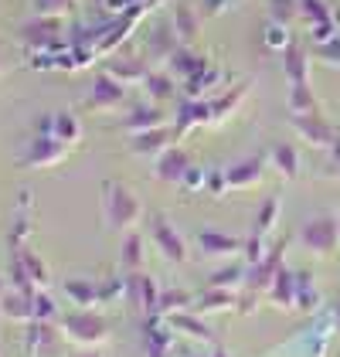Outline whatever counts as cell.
Wrapping results in <instances>:
<instances>
[{
	"mask_svg": "<svg viewBox=\"0 0 340 357\" xmlns=\"http://www.w3.org/2000/svg\"><path fill=\"white\" fill-rule=\"evenodd\" d=\"M58 330L65 333L68 344H79V347H102L109 340V320L99 313V310H79V313H65L58 317Z\"/></svg>",
	"mask_w": 340,
	"mask_h": 357,
	"instance_id": "obj_2",
	"label": "cell"
},
{
	"mask_svg": "<svg viewBox=\"0 0 340 357\" xmlns=\"http://www.w3.org/2000/svg\"><path fill=\"white\" fill-rule=\"evenodd\" d=\"M177 34H173V28H167V24H160V28L150 34V55L160 58V61H167L173 52H177Z\"/></svg>",
	"mask_w": 340,
	"mask_h": 357,
	"instance_id": "obj_21",
	"label": "cell"
},
{
	"mask_svg": "<svg viewBox=\"0 0 340 357\" xmlns=\"http://www.w3.org/2000/svg\"><path fill=\"white\" fill-rule=\"evenodd\" d=\"M215 357H225V354H215Z\"/></svg>",
	"mask_w": 340,
	"mask_h": 357,
	"instance_id": "obj_38",
	"label": "cell"
},
{
	"mask_svg": "<svg viewBox=\"0 0 340 357\" xmlns=\"http://www.w3.org/2000/svg\"><path fill=\"white\" fill-rule=\"evenodd\" d=\"M289 106L300 112V116H303V112H313V106H316V102H313V96H310V85H307V82L293 85V99H289Z\"/></svg>",
	"mask_w": 340,
	"mask_h": 357,
	"instance_id": "obj_27",
	"label": "cell"
},
{
	"mask_svg": "<svg viewBox=\"0 0 340 357\" xmlns=\"http://www.w3.org/2000/svg\"><path fill=\"white\" fill-rule=\"evenodd\" d=\"M14 259H17V266L28 273V279L38 286V289H45V286H48V269H45V262H41L28 245H14Z\"/></svg>",
	"mask_w": 340,
	"mask_h": 357,
	"instance_id": "obj_16",
	"label": "cell"
},
{
	"mask_svg": "<svg viewBox=\"0 0 340 357\" xmlns=\"http://www.w3.org/2000/svg\"><path fill=\"white\" fill-rule=\"evenodd\" d=\"M164 123H167V109L153 102V106H137V109L123 119V130H126L130 137H137V133L157 130V126H164Z\"/></svg>",
	"mask_w": 340,
	"mask_h": 357,
	"instance_id": "obj_10",
	"label": "cell"
},
{
	"mask_svg": "<svg viewBox=\"0 0 340 357\" xmlns=\"http://www.w3.org/2000/svg\"><path fill=\"white\" fill-rule=\"evenodd\" d=\"M222 7H228V0H204V14H208V17H215Z\"/></svg>",
	"mask_w": 340,
	"mask_h": 357,
	"instance_id": "obj_34",
	"label": "cell"
},
{
	"mask_svg": "<svg viewBox=\"0 0 340 357\" xmlns=\"http://www.w3.org/2000/svg\"><path fill=\"white\" fill-rule=\"evenodd\" d=\"M143 92L157 102V106H164V102H170L173 99V79H170L167 72H160V68H150L146 72V79H143Z\"/></svg>",
	"mask_w": 340,
	"mask_h": 357,
	"instance_id": "obj_15",
	"label": "cell"
},
{
	"mask_svg": "<svg viewBox=\"0 0 340 357\" xmlns=\"http://www.w3.org/2000/svg\"><path fill=\"white\" fill-rule=\"evenodd\" d=\"M170 146H173V130H167V126H157V130L130 137V150L137 157H164Z\"/></svg>",
	"mask_w": 340,
	"mask_h": 357,
	"instance_id": "obj_8",
	"label": "cell"
},
{
	"mask_svg": "<svg viewBox=\"0 0 340 357\" xmlns=\"http://www.w3.org/2000/svg\"><path fill=\"white\" fill-rule=\"evenodd\" d=\"M75 357H99V354H92V351H82V354H75Z\"/></svg>",
	"mask_w": 340,
	"mask_h": 357,
	"instance_id": "obj_36",
	"label": "cell"
},
{
	"mask_svg": "<svg viewBox=\"0 0 340 357\" xmlns=\"http://www.w3.org/2000/svg\"><path fill=\"white\" fill-rule=\"evenodd\" d=\"M3 293H7V286H3V279H0V300H3Z\"/></svg>",
	"mask_w": 340,
	"mask_h": 357,
	"instance_id": "obj_37",
	"label": "cell"
},
{
	"mask_svg": "<svg viewBox=\"0 0 340 357\" xmlns=\"http://www.w3.org/2000/svg\"><path fill=\"white\" fill-rule=\"evenodd\" d=\"M272 160H276V167L283 170L286 177H293V174L300 170V160H296V150H293V146H276V150H272Z\"/></svg>",
	"mask_w": 340,
	"mask_h": 357,
	"instance_id": "obj_26",
	"label": "cell"
},
{
	"mask_svg": "<svg viewBox=\"0 0 340 357\" xmlns=\"http://www.w3.org/2000/svg\"><path fill=\"white\" fill-rule=\"evenodd\" d=\"M68 146L65 143H58L55 137H48V133H34L31 143H24V150L17 153V167H24V170H45V167H58L61 160H68Z\"/></svg>",
	"mask_w": 340,
	"mask_h": 357,
	"instance_id": "obj_4",
	"label": "cell"
},
{
	"mask_svg": "<svg viewBox=\"0 0 340 357\" xmlns=\"http://www.w3.org/2000/svg\"><path fill=\"white\" fill-rule=\"evenodd\" d=\"M167 65L177 72V75H180V79H191L194 72H201V68H204V61H201V58L194 55L187 45H177V52L167 58Z\"/></svg>",
	"mask_w": 340,
	"mask_h": 357,
	"instance_id": "obj_18",
	"label": "cell"
},
{
	"mask_svg": "<svg viewBox=\"0 0 340 357\" xmlns=\"http://www.w3.org/2000/svg\"><path fill=\"white\" fill-rule=\"evenodd\" d=\"M269 10H272V17H276L279 24H286V21L300 10V0H269Z\"/></svg>",
	"mask_w": 340,
	"mask_h": 357,
	"instance_id": "obj_28",
	"label": "cell"
},
{
	"mask_svg": "<svg viewBox=\"0 0 340 357\" xmlns=\"http://www.w3.org/2000/svg\"><path fill=\"white\" fill-rule=\"evenodd\" d=\"M0 313L14 324H28V320H34V296L24 289H7L0 300Z\"/></svg>",
	"mask_w": 340,
	"mask_h": 357,
	"instance_id": "obj_11",
	"label": "cell"
},
{
	"mask_svg": "<svg viewBox=\"0 0 340 357\" xmlns=\"http://www.w3.org/2000/svg\"><path fill=\"white\" fill-rule=\"evenodd\" d=\"M201 184H204V174H201L198 167H191V170H187V177H184V188H187V191H194V188H201Z\"/></svg>",
	"mask_w": 340,
	"mask_h": 357,
	"instance_id": "obj_33",
	"label": "cell"
},
{
	"mask_svg": "<svg viewBox=\"0 0 340 357\" xmlns=\"http://www.w3.org/2000/svg\"><path fill=\"white\" fill-rule=\"evenodd\" d=\"M286 72H289L293 85L307 82V55H303V48H296V45L286 48Z\"/></svg>",
	"mask_w": 340,
	"mask_h": 357,
	"instance_id": "obj_25",
	"label": "cell"
},
{
	"mask_svg": "<svg viewBox=\"0 0 340 357\" xmlns=\"http://www.w3.org/2000/svg\"><path fill=\"white\" fill-rule=\"evenodd\" d=\"M303 238H307V245H310L313 252H330L334 242H337V228H334L330 218H316L303 228Z\"/></svg>",
	"mask_w": 340,
	"mask_h": 357,
	"instance_id": "obj_14",
	"label": "cell"
},
{
	"mask_svg": "<svg viewBox=\"0 0 340 357\" xmlns=\"http://www.w3.org/2000/svg\"><path fill=\"white\" fill-rule=\"evenodd\" d=\"M113 79H119L123 85H133V82H140L143 85V79H146V65H143L140 58H116V61H109V68H106Z\"/></svg>",
	"mask_w": 340,
	"mask_h": 357,
	"instance_id": "obj_17",
	"label": "cell"
},
{
	"mask_svg": "<svg viewBox=\"0 0 340 357\" xmlns=\"http://www.w3.org/2000/svg\"><path fill=\"white\" fill-rule=\"evenodd\" d=\"M184 303H187V296H180V293H164L157 306H160V313H167V310H170V313H177Z\"/></svg>",
	"mask_w": 340,
	"mask_h": 357,
	"instance_id": "obj_30",
	"label": "cell"
},
{
	"mask_svg": "<svg viewBox=\"0 0 340 357\" xmlns=\"http://www.w3.org/2000/svg\"><path fill=\"white\" fill-rule=\"evenodd\" d=\"M34 320H55V303L48 300L45 289L34 293Z\"/></svg>",
	"mask_w": 340,
	"mask_h": 357,
	"instance_id": "obj_29",
	"label": "cell"
},
{
	"mask_svg": "<svg viewBox=\"0 0 340 357\" xmlns=\"http://www.w3.org/2000/svg\"><path fill=\"white\" fill-rule=\"evenodd\" d=\"M21 45L31 48L34 55L68 52V45H61V17H41V14H34L28 24L21 28Z\"/></svg>",
	"mask_w": 340,
	"mask_h": 357,
	"instance_id": "obj_3",
	"label": "cell"
},
{
	"mask_svg": "<svg viewBox=\"0 0 340 357\" xmlns=\"http://www.w3.org/2000/svg\"><path fill=\"white\" fill-rule=\"evenodd\" d=\"M300 7L307 10V17H313L316 24H323V21H327V10H323V3H320V0H300Z\"/></svg>",
	"mask_w": 340,
	"mask_h": 357,
	"instance_id": "obj_32",
	"label": "cell"
},
{
	"mask_svg": "<svg viewBox=\"0 0 340 357\" xmlns=\"http://www.w3.org/2000/svg\"><path fill=\"white\" fill-rule=\"evenodd\" d=\"M102 211H106V225L116 231H137L143 221V201L123 181H106L102 184Z\"/></svg>",
	"mask_w": 340,
	"mask_h": 357,
	"instance_id": "obj_1",
	"label": "cell"
},
{
	"mask_svg": "<svg viewBox=\"0 0 340 357\" xmlns=\"http://www.w3.org/2000/svg\"><path fill=\"white\" fill-rule=\"evenodd\" d=\"M198 242H201V248H204V255H218V252H235V248H238L235 238H225V235H218V231H201Z\"/></svg>",
	"mask_w": 340,
	"mask_h": 357,
	"instance_id": "obj_24",
	"label": "cell"
},
{
	"mask_svg": "<svg viewBox=\"0 0 340 357\" xmlns=\"http://www.w3.org/2000/svg\"><path fill=\"white\" fill-rule=\"evenodd\" d=\"M170 28H173V34H177L180 45L191 48V45L198 41V34H201L198 10H194L191 3H177V7H173V24H170Z\"/></svg>",
	"mask_w": 340,
	"mask_h": 357,
	"instance_id": "obj_12",
	"label": "cell"
},
{
	"mask_svg": "<svg viewBox=\"0 0 340 357\" xmlns=\"http://www.w3.org/2000/svg\"><path fill=\"white\" fill-rule=\"evenodd\" d=\"M79 10V0H34V14L41 17H72Z\"/></svg>",
	"mask_w": 340,
	"mask_h": 357,
	"instance_id": "obj_22",
	"label": "cell"
},
{
	"mask_svg": "<svg viewBox=\"0 0 340 357\" xmlns=\"http://www.w3.org/2000/svg\"><path fill=\"white\" fill-rule=\"evenodd\" d=\"M123 99H126V85L113 79L109 72H99L92 79V92H88L85 106L92 112H113L116 106H123Z\"/></svg>",
	"mask_w": 340,
	"mask_h": 357,
	"instance_id": "obj_5",
	"label": "cell"
},
{
	"mask_svg": "<svg viewBox=\"0 0 340 357\" xmlns=\"http://www.w3.org/2000/svg\"><path fill=\"white\" fill-rule=\"evenodd\" d=\"M296 130H300L303 137L310 139V143H316V146H327V143L334 139L330 126H327L323 119H313V116H307V112H303V116L296 119Z\"/></svg>",
	"mask_w": 340,
	"mask_h": 357,
	"instance_id": "obj_19",
	"label": "cell"
},
{
	"mask_svg": "<svg viewBox=\"0 0 340 357\" xmlns=\"http://www.w3.org/2000/svg\"><path fill=\"white\" fill-rule=\"evenodd\" d=\"M38 133H48L58 143H65L68 150H75L82 143V123H79L75 112H52V116H45L38 123Z\"/></svg>",
	"mask_w": 340,
	"mask_h": 357,
	"instance_id": "obj_6",
	"label": "cell"
},
{
	"mask_svg": "<svg viewBox=\"0 0 340 357\" xmlns=\"http://www.w3.org/2000/svg\"><path fill=\"white\" fill-rule=\"evenodd\" d=\"M65 293L79 303V310H99L106 303V293L95 282H85V279H68L65 282Z\"/></svg>",
	"mask_w": 340,
	"mask_h": 357,
	"instance_id": "obj_13",
	"label": "cell"
},
{
	"mask_svg": "<svg viewBox=\"0 0 340 357\" xmlns=\"http://www.w3.org/2000/svg\"><path fill=\"white\" fill-rule=\"evenodd\" d=\"M191 157L184 153V150H177V146H170L164 157H157V164H153V177L157 181H164V184H184V177H187V170H191Z\"/></svg>",
	"mask_w": 340,
	"mask_h": 357,
	"instance_id": "obj_7",
	"label": "cell"
},
{
	"mask_svg": "<svg viewBox=\"0 0 340 357\" xmlns=\"http://www.w3.org/2000/svg\"><path fill=\"white\" fill-rule=\"evenodd\" d=\"M119 255H123V262H126V269H130V273H140L143 269V235L140 231H126Z\"/></svg>",
	"mask_w": 340,
	"mask_h": 357,
	"instance_id": "obj_20",
	"label": "cell"
},
{
	"mask_svg": "<svg viewBox=\"0 0 340 357\" xmlns=\"http://www.w3.org/2000/svg\"><path fill=\"white\" fill-rule=\"evenodd\" d=\"M258 174H262V164H258V160L238 164V167H231V170H228V184H231V188H249V184L258 181Z\"/></svg>",
	"mask_w": 340,
	"mask_h": 357,
	"instance_id": "obj_23",
	"label": "cell"
},
{
	"mask_svg": "<svg viewBox=\"0 0 340 357\" xmlns=\"http://www.w3.org/2000/svg\"><path fill=\"white\" fill-rule=\"evenodd\" d=\"M265 45H269V48H289L283 24H279V28H276V24H269V31H265Z\"/></svg>",
	"mask_w": 340,
	"mask_h": 357,
	"instance_id": "obj_31",
	"label": "cell"
},
{
	"mask_svg": "<svg viewBox=\"0 0 340 357\" xmlns=\"http://www.w3.org/2000/svg\"><path fill=\"white\" fill-rule=\"evenodd\" d=\"M208 184H211V191L215 194H222V188H225V174H211V181H208Z\"/></svg>",
	"mask_w": 340,
	"mask_h": 357,
	"instance_id": "obj_35",
	"label": "cell"
},
{
	"mask_svg": "<svg viewBox=\"0 0 340 357\" xmlns=\"http://www.w3.org/2000/svg\"><path fill=\"white\" fill-rule=\"evenodd\" d=\"M153 238H157V245L160 252L167 255L170 262H184V255H187V248H184V238L177 235V228L170 225L164 215H153Z\"/></svg>",
	"mask_w": 340,
	"mask_h": 357,
	"instance_id": "obj_9",
	"label": "cell"
}]
</instances>
